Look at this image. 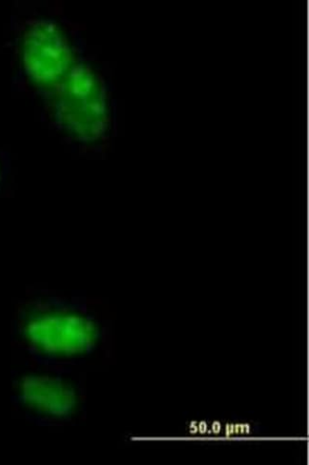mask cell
Segmentation results:
<instances>
[{
  "mask_svg": "<svg viewBox=\"0 0 309 465\" xmlns=\"http://www.w3.org/2000/svg\"><path fill=\"white\" fill-rule=\"evenodd\" d=\"M56 109L60 124L79 140L94 141L106 131L105 96L95 75L85 67H75L65 77Z\"/></svg>",
  "mask_w": 309,
  "mask_h": 465,
  "instance_id": "1",
  "label": "cell"
},
{
  "mask_svg": "<svg viewBox=\"0 0 309 465\" xmlns=\"http://www.w3.org/2000/svg\"><path fill=\"white\" fill-rule=\"evenodd\" d=\"M24 57L28 74L41 84H54L71 71L67 42L49 22H37L27 31Z\"/></svg>",
  "mask_w": 309,
  "mask_h": 465,
  "instance_id": "2",
  "label": "cell"
}]
</instances>
